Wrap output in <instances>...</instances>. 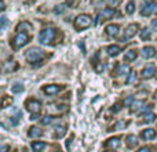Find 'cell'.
I'll use <instances>...</instances> for the list:
<instances>
[{
    "instance_id": "e0dca14e",
    "label": "cell",
    "mask_w": 157,
    "mask_h": 152,
    "mask_svg": "<svg viewBox=\"0 0 157 152\" xmlns=\"http://www.w3.org/2000/svg\"><path fill=\"white\" fill-rule=\"evenodd\" d=\"M41 134H43V130H41L40 127H37V126H32V127L29 129V131H28V136L32 137V138H37Z\"/></svg>"
},
{
    "instance_id": "7c38bea8",
    "label": "cell",
    "mask_w": 157,
    "mask_h": 152,
    "mask_svg": "<svg viewBox=\"0 0 157 152\" xmlns=\"http://www.w3.org/2000/svg\"><path fill=\"white\" fill-rule=\"evenodd\" d=\"M157 136L156 130L155 129H146V130H144L141 133V137L145 140V141H150V140H155Z\"/></svg>"
},
{
    "instance_id": "603a6c76",
    "label": "cell",
    "mask_w": 157,
    "mask_h": 152,
    "mask_svg": "<svg viewBox=\"0 0 157 152\" xmlns=\"http://www.w3.org/2000/svg\"><path fill=\"white\" fill-rule=\"evenodd\" d=\"M136 55H138L136 50H128L124 55V61H128V62H130V61H134L136 58Z\"/></svg>"
},
{
    "instance_id": "74e56055",
    "label": "cell",
    "mask_w": 157,
    "mask_h": 152,
    "mask_svg": "<svg viewBox=\"0 0 157 152\" xmlns=\"http://www.w3.org/2000/svg\"><path fill=\"white\" fill-rule=\"evenodd\" d=\"M63 8H65V6H58V8L55 10V13H61V11H62Z\"/></svg>"
},
{
    "instance_id": "8992f818",
    "label": "cell",
    "mask_w": 157,
    "mask_h": 152,
    "mask_svg": "<svg viewBox=\"0 0 157 152\" xmlns=\"http://www.w3.org/2000/svg\"><path fill=\"white\" fill-rule=\"evenodd\" d=\"M156 11H157V4L153 0H146V2H144V4H142V7H141V14L144 17L152 15Z\"/></svg>"
},
{
    "instance_id": "484cf974",
    "label": "cell",
    "mask_w": 157,
    "mask_h": 152,
    "mask_svg": "<svg viewBox=\"0 0 157 152\" xmlns=\"http://www.w3.org/2000/svg\"><path fill=\"white\" fill-rule=\"evenodd\" d=\"M11 104H13V98L8 97V95H6V97L3 98L2 104H0V106H2V108H7V106H10Z\"/></svg>"
},
{
    "instance_id": "8fae6325",
    "label": "cell",
    "mask_w": 157,
    "mask_h": 152,
    "mask_svg": "<svg viewBox=\"0 0 157 152\" xmlns=\"http://www.w3.org/2000/svg\"><path fill=\"white\" fill-rule=\"evenodd\" d=\"M145 102L144 101H141V100H138V101H134L132 104H131V111L132 112H142V111H146V109H150V106L149 108H145Z\"/></svg>"
},
{
    "instance_id": "4316f807",
    "label": "cell",
    "mask_w": 157,
    "mask_h": 152,
    "mask_svg": "<svg viewBox=\"0 0 157 152\" xmlns=\"http://www.w3.org/2000/svg\"><path fill=\"white\" fill-rule=\"evenodd\" d=\"M145 122H146V123H152V122H155V120H156V115L155 114H153V112H149V114H146V115H145Z\"/></svg>"
},
{
    "instance_id": "2e32d148",
    "label": "cell",
    "mask_w": 157,
    "mask_h": 152,
    "mask_svg": "<svg viewBox=\"0 0 157 152\" xmlns=\"http://www.w3.org/2000/svg\"><path fill=\"white\" fill-rule=\"evenodd\" d=\"M47 144L46 142H41V141H33L32 144H30V148H32L33 152H43L46 150Z\"/></svg>"
},
{
    "instance_id": "f1b7e54d",
    "label": "cell",
    "mask_w": 157,
    "mask_h": 152,
    "mask_svg": "<svg viewBox=\"0 0 157 152\" xmlns=\"http://www.w3.org/2000/svg\"><path fill=\"white\" fill-rule=\"evenodd\" d=\"M134 11H135V4H134L132 2H130L127 6H125V13H127V14H132Z\"/></svg>"
},
{
    "instance_id": "4fadbf2b",
    "label": "cell",
    "mask_w": 157,
    "mask_h": 152,
    "mask_svg": "<svg viewBox=\"0 0 157 152\" xmlns=\"http://www.w3.org/2000/svg\"><path fill=\"white\" fill-rule=\"evenodd\" d=\"M105 30H106V35H109L110 38H114V36L119 35L120 26L117 24H110V25H108V26H106Z\"/></svg>"
},
{
    "instance_id": "3957f363",
    "label": "cell",
    "mask_w": 157,
    "mask_h": 152,
    "mask_svg": "<svg viewBox=\"0 0 157 152\" xmlns=\"http://www.w3.org/2000/svg\"><path fill=\"white\" fill-rule=\"evenodd\" d=\"M29 40H30V38H29L28 33L18 32L17 33V36L14 38V40H13V47L14 49H21V47L26 46V44L29 43Z\"/></svg>"
},
{
    "instance_id": "6da1fadb",
    "label": "cell",
    "mask_w": 157,
    "mask_h": 152,
    "mask_svg": "<svg viewBox=\"0 0 157 152\" xmlns=\"http://www.w3.org/2000/svg\"><path fill=\"white\" fill-rule=\"evenodd\" d=\"M25 58H26V60L29 61L30 64L40 62V61L44 58V51H43V50H40L39 47H32V49H29L26 51V54H25Z\"/></svg>"
},
{
    "instance_id": "1f68e13d",
    "label": "cell",
    "mask_w": 157,
    "mask_h": 152,
    "mask_svg": "<svg viewBox=\"0 0 157 152\" xmlns=\"http://www.w3.org/2000/svg\"><path fill=\"white\" fill-rule=\"evenodd\" d=\"M52 120V116H50V115H47V116H44L43 119H41V125H50Z\"/></svg>"
},
{
    "instance_id": "52a82bcc",
    "label": "cell",
    "mask_w": 157,
    "mask_h": 152,
    "mask_svg": "<svg viewBox=\"0 0 157 152\" xmlns=\"http://www.w3.org/2000/svg\"><path fill=\"white\" fill-rule=\"evenodd\" d=\"M138 28H139L138 24H131V25H128L127 29H125V32H124V35H123L121 42H127L128 39L134 38V36L136 35V30H138Z\"/></svg>"
},
{
    "instance_id": "cb8c5ba5",
    "label": "cell",
    "mask_w": 157,
    "mask_h": 152,
    "mask_svg": "<svg viewBox=\"0 0 157 152\" xmlns=\"http://www.w3.org/2000/svg\"><path fill=\"white\" fill-rule=\"evenodd\" d=\"M125 142H127L128 147L134 148V147H136V144H138V138H136V136H134V134H130V136L127 137V140H125Z\"/></svg>"
},
{
    "instance_id": "4dcf8cb0",
    "label": "cell",
    "mask_w": 157,
    "mask_h": 152,
    "mask_svg": "<svg viewBox=\"0 0 157 152\" xmlns=\"http://www.w3.org/2000/svg\"><path fill=\"white\" fill-rule=\"evenodd\" d=\"M136 80V74L135 72H131L130 75H128V79H127V84H131L132 82Z\"/></svg>"
},
{
    "instance_id": "30bf717a",
    "label": "cell",
    "mask_w": 157,
    "mask_h": 152,
    "mask_svg": "<svg viewBox=\"0 0 157 152\" xmlns=\"http://www.w3.org/2000/svg\"><path fill=\"white\" fill-rule=\"evenodd\" d=\"M18 68V64L15 62V61H6V62H3L2 65V72L3 74H8V72H13L15 71V69Z\"/></svg>"
},
{
    "instance_id": "7a4b0ae2",
    "label": "cell",
    "mask_w": 157,
    "mask_h": 152,
    "mask_svg": "<svg viewBox=\"0 0 157 152\" xmlns=\"http://www.w3.org/2000/svg\"><path fill=\"white\" fill-rule=\"evenodd\" d=\"M91 22H92V19L88 14H80V15H77L76 19H75V28H76L77 30H83V29H86V28H88L90 25H91Z\"/></svg>"
},
{
    "instance_id": "d6986e66",
    "label": "cell",
    "mask_w": 157,
    "mask_h": 152,
    "mask_svg": "<svg viewBox=\"0 0 157 152\" xmlns=\"http://www.w3.org/2000/svg\"><path fill=\"white\" fill-rule=\"evenodd\" d=\"M65 133H66V126L65 125H57L54 127V134H55V137H58V138L63 137Z\"/></svg>"
},
{
    "instance_id": "7402d4cb",
    "label": "cell",
    "mask_w": 157,
    "mask_h": 152,
    "mask_svg": "<svg viewBox=\"0 0 157 152\" xmlns=\"http://www.w3.org/2000/svg\"><path fill=\"white\" fill-rule=\"evenodd\" d=\"M30 29H32V25L28 21H22L21 24H18V26H17L18 32H26V30H30Z\"/></svg>"
},
{
    "instance_id": "ffe728a7",
    "label": "cell",
    "mask_w": 157,
    "mask_h": 152,
    "mask_svg": "<svg viewBox=\"0 0 157 152\" xmlns=\"http://www.w3.org/2000/svg\"><path fill=\"white\" fill-rule=\"evenodd\" d=\"M116 14V10L114 8H112V7H108V8H105V10L101 13V18H103V19H109V18H112V17Z\"/></svg>"
},
{
    "instance_id": "7bdbcfd3",
    "label": "cell",
    "mask_w": 157,
    "mask_h": 152,
    "mask_svg": "<svg viewBox=\"0 0 157 152\" xmlns=\"http://www.w3.org/2000/svg\"><path fill=\"white\" fill-rule=\"evenodd\" d=\"M13 152H15V151H13Z\"/></svg>"
},
{
    "instance_id": "ab89813d",
    "label": "cell",
    "mask_w": 157,
    "mask_h": 152,
    "mask_svg": "<svg viewBox=\"0 0 157 152\" xmlns=\"http://www.w3.org/2000/svg\"><path fill=\"white\" fill-rule=\"evenodd\" d=\"M7 150H10V148H8L7 145H4V147H2V150H0V152H7Z\"/></svg>"
},
{
    "instance_id": "9c48e42d",
    "label": "cell",
    "mask_w": 157,
    "mask_h": 152,
    "mask_svg": "<svg viewBox=\"0 0 157 152\" xmlns=\"http://www.w3.org/2000/svg\"><path fill=\"white\" fill-rule=\"evenodd\" d=\"M62 89L63 87L59 86V84H47V86L43 87V91L46 93L47 95H55V94H58Z\"/></svg>"
},
{
    "instance_id": "d4e9b609",
    "label": "cell",
    "mask_w": 157,
    "mask_h": 152,
    "mask_svg": "<svg viewBox=\"0 0 157 152\" xmlns=\"http://www.w3.org/2000/svg\"><path fill=\"white\" fill-rule=\"evenodd\" d=\"M150 36H152V32H150V29H147V28H144V29L141 30V39H142V40H149Z\"/></svg>"
},
{
    "instance_id": "b9f144b4",
    "label": "cell",
    "mask_w": 157,
    "mask_h": 152,
    "mask_svg": "<svg viewBox=\"0 0 157 152\" xmlns=\"http://www.w3.org/2000/svg\"><path fill=\"white\" fill-rule=\"evenodd\" d=\"M105 152H114V151H105Z\"/></svg>"
},
{
    "instance_id": "d6a6232c",
    "label": "cell",
    "mask_w": 157,
    "mask_h": 152,
    "mask_svg": "<svg viewBox=\"0 0 157 152\" xmlns=\"http://www.w3.org/2000/svg\"><path fill=\"white\" fill-rule=\"evenodd\" d=\"M132 102H134V97H132V95H130L127 100H124V105L125 106H131V104H132Z\"/></svg>"
},
{
    "instance_id": "83f0119b",
    "label": "cell",
    "mask_w": 157,
    "mask_h": 152,
    "mask_svg": "<svg viewBox=\"0 0 157 152\" xmlns=\"http://www.w3.org/2000/svg\"><path fill=\"white\" fill-rule=\"evenodd\" d=\"M11 90H13V93H21V91H24V86L22 84H19V83H15V84H13V87H11Z\"/></svg>"
},
{
    "instance_id": "f546056e",
    "label": "cell",
    "mask_w": 157,
    "mask_h": 152,
    "mask_svg": "<svg viewBox=\"0 0 157 152\" xmlns=\"http://www.w3.org/2000/svg\"><path fill=\"white\" fill-rule=\"evenodd\" d=\"M125 126H127V122H125V120H120V122H117L116 125H114V129L120 130V129H124Z\"/></svg>"
},
{
    "instance_id": "44dd1931",
    "label": "cell",
    "mask_w": 157,
    "mask_h": 152,
    "mask_svg": "<svg viewBox=\"0 0 157 152\" xmlns=\"http://www.w3.org/2000/svg\"><path fill=\"white\" fill-rule=\"evenodd\" d=\"M106 51H108V55L114 57V55H117L121 51V49H120V46H117V44H112V46H109L108 49H106Z\"/></svg>"
},
{
    "instance_id": "f35d334b",
    "label": "cell",
    "mask_w": 157,
    "mask_h": 152,
    "mask_svg": "<svg viewBox=\"0 0 157 152\" xmlns=\"http://www.w3.org/2000/svg\"><path fill=\"white\" fill-rule=\"evenodd\" d=\"M138 152H150V150H149V148H145V147H144V148H141V150H139Z\"/></svg>"
},
{
    "instance_id": "60d3db41",
    "label": "cell",
    "mask_w": 157,
    "mask_h": 152,
    "mask_svg": "<svg viewBox=\"0 0 157 152\" xmlns=\"http://www.w3.org/2000/svg\"><path fill=\"white\" fill-rule=\"evenodd\" d=\"M112 4H117V3H120V0H112Z\"/></svg>"
},
{
    "instance_id": "5bb4252c",
    "label": "cell",
    "mask_w": 157,
    "mask_h": 152,
    "mask_svg": "<svg viewBox=\"0 0 157 152\" xmlns=\"http://www.w3.org/2000/svg\"><path fill=\"white\" fill-rule=\"evenodd\" d=\"M156 55V49L152 46H147V47H144L142 49V57L144 58H147V60H150V58H153Z\"/></svg>"
},
{
    "instance_id": "8d00e7d4",
    "label": "cell",
    "mask_w": 157,
    "mask_h": 152,
    "mask_svg": "<svg viewBox=\"0 0 157 152\" xmlns=\"http://www.w3.org/2000/svg\"><path fill=\"white\" fill-rule=\"evenodd\" d=\"M6 8V4H4V2L3 0H0V11H3Z\"/></svg>"
},
{
    "instance_id": "277c9868",
    "label": "cell",
    "mask_w": 157,
    "mask_h": 152,
    "mask_svg": "<svg viewBox=\"0 0 157 152\" xmlns=\"http://www.w3.org/2000/svg\"><path fill=\"white\" fill-rule=\"evenodd\" d=\"M54 36H55V29L47 28V29L40 32V35H39V42H40L41 44H51V42L54 40Z\"/></svg>"
},
{
    "instance_id": "e575fe53",
    "label": "cell",
    "mask_w": 157,
    "mask_h": 152,
    "mask_svg": "<svg viewBox=\"0 0 157 152\" xmlns=\"http://www.w3.org/2000/svg\"><path fill=\"white\" fill-rule=\"evenodd\" d=\"M7 24V19H6V17H2V18H0V26H4V25Z\"/></svg>"
},
{
    "instance_id": "836d02e7",
    "label": "cell",
    "mask_w": 157,
    "mask_h": 152,
    "mask_svg": "<svg viewBox=\"0 0 157 152\" xmlns=\"http://www.w3.org/2000/svg\"><path fill=\"white\" fill-rule=\"evenodd\" d=\"M103 68H105V65H103V64H102V62H99V64H98V65H97V66H95V71H97V72H98V74H101V72H102V71H103Z\"/></svg>"
},
{
    "instance_id": "ac0fdd59",
    "label": "cell",
    "mask_w": 157,
    "mask_h": 152,
    "mask_svg": "<svg viewBox=\"0 0 157 152\" xmlns=\"http://www.w3.org/2000/svg\"><path fill=\"white\" fill-rule=\"evenodd\" d=\"M130 74H131V68L128 65H125V64L119 65V68H117V75L119 76H128Z\"/></svg>"
},
{
    "instance_id": "9a60e30c",
    "label": "cell",
    "mask_w": 157,
    "mask_h": 152,
    "mask_svg": "<svg viewBox=\"0 0 157 152\" xmlns=\"http://www.w3.org/2000/svg\"><path fill=\"white\" fill-rule=\"evenodd\" d=\"M120 144H121V141H120L119 137H113V138H109L105 145L109 150H117V148L120 147Z\"/></svg>"
},
{
    "instance_id": "d590c367",
    "label": "cell",
    "mask_w": 157,
    "mask_h": 152,
    "mask_svg": "<svg viewBox=\"0 0 157 152\" xmlns=\"http://www.w3.org/2000/svg\"><path fill=\"white\" fill-rule=\"evenodd\" d=\"M152 28H153V29H155L156 32H157V19H155V21L152 22Z\"/></svg>"
},
{
    "instance_id": "5b68a950",
    "label": "cell",
    "mask_w": 157,
    "mask_h": 152,
    "mask_svg": "<svg viewBox=\"0 0 157 152\" xmlns=\"http://www.w3.org/2000/svg\"><path fill=\"white\" fill-rule=\"evenodd\" d=\"M26 108H28V111L32 114L30 119H37V115L40 114V111H41V102L39 100H29L26 102Z\"/></svg>"
},
{
    "instance_id": "ba28073f",
    "label": "cell",
    "mask_w": 157,
    "mask_h": 152,
    "mask_svg": "<svg viewBox=\"0 0 157 152\" xmlns=\"http://www.w3.org/2000/svg\"><path fill=\"white\" fill-rule=\"evenodd\" d=\"M156 76V66L153 64H149L147 66H145L141 72V78L142 79H152Z\"/></svg>"
}]
</instances>
